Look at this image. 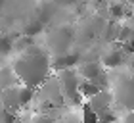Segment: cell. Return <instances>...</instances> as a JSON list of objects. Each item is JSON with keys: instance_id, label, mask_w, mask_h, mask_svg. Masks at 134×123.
I'll return each mask as SVG.
<instances>
[{"instance_id": "cell-1", "label": "cell", "mask_w": 134, "mask_h": 123, "mask_svg": "<svg viewBox=\"0 0 134 123\" xmlns=\"http://www.w3.org/2000/svg\"><path fill=\"white\" fill-rule=\"evenodd\" d=\"M10 65L14 67L19 83L27 85V87H33V89L42 87V83L54 71L52 69V54L46 48H40L36 44L29 46L23 52H17Z\"/></svg>"}, {"instance_id": "cell-6", "label": "cell", "mask_w": 134, "mask_h": 123, "mask_svg": "<svg viewBox=\"0 0 134 123\" xmlns=\"http://www.w3.org/2000/svg\"><path fill=\"white\" fill-rule=\"evenodd\" d=\"M77 71H79V75H81V79L92 81L96 85H100L102 89L107 87V77H105V71H103V64H100V62H92V60L79 62Z\"/></svg>"}, {"instance_id": "cell-3", "label": "cell", "mask_w": 134, "mask_h": 123, "mask_svg": "<svg viewBox=\"0 0 134 123\" xmlns=\"http://www.w3.org/2000/svg\"><path fill=\"white\" fill-rule=\"evenodd\" d=\"M75 40V33L71 27H56L46 33V50L52 56H59V54L71 52V44Z\"/></svg>"}, {"instance_id": "cell-16", "label": "cell", "mask_w": 134, "mask_h": 123, "mask_svg": "<svg viewBox=\"0 0 134 123\" xmlns=\"http://www.w3.org/2000/svg\"><path fill=\"white\" fill-rule=\"evenodd\" d=\"M125 123H134V110H130V112L126 114V117H125Z\"/></svg>"}, {"instance_id": "cell-9", "label": "cell", "mask_w": 134, "mask_h": 123, "mask_svg": "<svg viewBox=\"0 0 134 123\" xmlns=\"http://www.w3.org/2000/svg\"><path fill=\"white\" fill-rule=\"evenodd\" d=\"M17 83H19V79H17L14 67L12 65L0 67V90L10 89V87H14V85H17Z\"/></svg>"}, {"instance_id": "cell-17", "label": "cell", "mask_w": 134, "mask_h": 123, "mask_svg": "<svg viewBox=\"0 0 134 123\" xmlns=\"http://www.w3.org/2000/svg\"><path fill=\"white\" fill-rule=\"evenodd\" d=\"M125 2H126V4H129V6H130V8H134V0H125Z\"/></svg>"}, {"instance_id": "cell-7", "label": "cell", "mask_w": 134, "mask_h": 123, "mask_svg": "<svg viewBox=\"0 0 134 123\" xmlns=\"http://www.w3.org/2000/svg\"><path fill=\"white\" fill-rule=\"evenodd\" d=\"M125 60H126V52L123 50V46H121L119 40L111 42L109 48L102 54V58H100L103 67H107V69H117V67H121L125 64Z\"/></svg>"}, {"instance_id": "cell-2", "label": "cell", "mask_w": 134, "mask_h": 123, "mask_svg": "<svg viewBox=\"0 0 134 123\" xmlns=\"http://www.w3.org/2000/svg\"><path fill=\"white\" fill-rule=\"evenodd\" d=\"M35 96V89L27 87L23 83H17L10 89L0 90V104H4L6 108H10L12 112H17L19 108H25Z\"/></svg>"}, {"instance_id": "cell-13", "label": "cell", "mask_w": 134, "mask_h": 123, "mask_svg": "<svg viewBox=\"0 0 134 123\" xmlns=\"http://www.w3.org/2000/svg\"><path fill=\"white\" fill-rule=\"evenodd\" d=\"M40 31H42V23H40V21H35L33 25L29 23V25L25 27L23 35H29V37H31V35H36V33H40Z\"/></svg>"}, {"instance_id": "cell-12", "label": "cell", "mask_w": 134, "mask_h": 123, "mask_svg": "<svg viewBox=\"0 0 134 123\" xmlns=\"http://www.w3.org/2000/svg\"><path fill=\"white\" fill-rule=\"evenodd\" d=\"M0 123H15V112L0 104Z\"/></svg>"}, {"instance_id": "cell-8", "label": "cell", "mask_w": 134, "mask_h": 123, "mask_svg": "<svg viewBox=\"0 0 134 123\" xmlns=\"http://www.w3.org/2000/svg\"><path fill=\"white\" fill-rule=\"evenodd\" d=\"M109 100H111V94H107V90H100L96 96H92L88 100V106L92 108L100 117V115L109 112Z\"/></svg>"}, {"instance_id": "cell-15", "label": "cell", "mask_w": 134, "mask_h": 123, "mask_svg": "<svg viewBox=\"0 0 134 123\" xmlns=\"http://www.w3.org/2000/svg\"><path fill=\"white\" fill-rule=\"evenodd\" d=\"M33 123H58V121L54 117H50V115H46V114H38V115L33 117Z\"/></svg>"}, {"instance_id": "cell-14", "label": "cell", "mask_w": 134, "mask_h": 123, "mask_svg": "<svg viewBox=\"0 0 134 123\" xmlns=\"http://www.w3.org/2000/svg\"><path fill=\"white\" fill-rule=\"evenodd\" d=\"M59 123H84L82 119V115H77V114H67L62 117V121Z\"/></svg>"}, {"instance_id": "cell-4", "label": "cell", "mask_w": 134, "mask_h": 123, "mask_svg": "<svg viewBox=\"0 0 134 123\" xmlns=\"http://www.w3.org/2000/svg\"><path fill=\"white\" fill-rule=\"evenodd\" d=\"M58 79L62 85V92L67 104H77L81 98V75H79L77 67H69V69H62L58 71Z\"/></svg>"}, {"instance_id": "cell-5", "label": "cell", "mask_w": 134, "mask_h": 123, "mask_svg": "<svg viewBox=\"0 0 134 123\" xmlns=\"http://www.w3.org/2000/svg\"><path fill=\"white\" fill-rule=\"evenodd\" d=\"M113 98L119 106L126 108L130 112L134 110V75H126L117 79V83L113 85Z\"/></svg>"}, {"instance_id": "cell-11", "label": "cell", "mask_w": 134, "mask_h": 123, "mask_svg": "<svg viewBox=\"0 0 134 123\" xmlns=\"http://www.w3.org/2000/svg\"><path fill=\"white\" fill-rule=\"evenodd\" d=\"M79 90H81V96H84L86 100H90L92 96H96V94H98L100 90H103V89L100 87V85L92 83V81H86V79H82V81H81V89H79Z\"/></svg>"}, {"instance_id": "cell-10", "label": "cell", "mask_w": 134, "mask_h": 123, "mask_svg": "<svg viewBox=\"0 0 134 123\" xmlns=\"http://www.w3.org/2000/svg\"><path fill=\"white\" fill-rule=\"evenodd\" d=\"M107 14L111 16L113 21H119V19H123V17H129L126 16V2L125 0H115V2H111L109 8H107Z\"/></svg>"}]
</instances>
